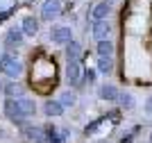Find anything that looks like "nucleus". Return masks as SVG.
I'll list each match as a JSON object with an SVG mask.
<instances>
[{"label":"nucleus","mask_w":152,"mask_h":143,"mask_svg":"<svg viewBox=\"0 0 152 143\" xmlns=\"http://www.w3.org/2000/svg\"><path fill=\"white\" fill-rule=\"evenodd\" d=\"M102 95H104V98H114L116 91H114V89H102Z\"/></svg>","instance_id":"nucleus-5"},{"label":"nucleus","mask_w":152,"mask_h":143,"mask_svg":"<svg viewBox=\"0 0 152 143\" xmlns=\"http://www.w3.org/2000/svg\"><path fill=\"white\" fill-rule=\"evenodd\" d=\"M107 12H109V7H107V5H98V7H95V12H93V18H102Z\"/></svg>","instance_id":"nucleus-2"},{"label":"nucleus","mask_w":152,"mask_h":143,"mask_svg":"<svg viewBox=\"0 0 152 143\" xmlns=\"http://www.w3.org/2000/svg\"><path fill=\"white\" fill-rule=\"evenodd\" d=\"M150 143H152V139H150Z\"/></svg>","instance_id":"nucleus-6"},{"label":"nucleus","mask_w":152,"mask_h":143,"mask_svg":"<svg viewBox=\"0 0 152 143\" xmlns=\"http://www.w3.org/2000/svg\"><path fill=\"white\" fill-rule=\"evenodd\" d=\"M104 34H109V25H107V23H100L98 27H95V37H98V39H102Z\"/></svg>","instance_id":"nucleus-1"},{"label":"nucleus","mask_w":152,"mask_h":143,"mask_svg":"<svg viewBox=\"0 0 152 143\" xmlns=\"http://www.w3.org/2000/svg\"><path fill=\"white\" fill-rule=\"evenodd\" d=\"M111 43H109V41H102L100 43V55H111Z\"/></svg>","instance_id":"nucleus-3"},{"label":"nucleus","mask_w":152,"mask_h":143,"mask_svg":"<svg viewBox=\"0 0 152 143\" xmlns=\"http://www.w3.org/2000/svg\"><path fill=\"white\" fill-rule=\"evenodd\" d=\"M45 111H48V114H59V111H61V107H59L57 102H50V105L45 107Z\"/></svg>","instance_id":"nucleus-4"}]
</instances>
